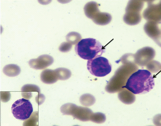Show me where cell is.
Returning a JSON list of instances; mask_svg holds the SVG:
<instances>
[{"mask_svg": "<svg viewBox=\"0 0 161 126\" xmlns=\"http://www.w3.org/2000/svg\"><path fill=\"white\" fill-rule=\"evenodd\" d=\"M144 3L142 1H130L126 8V12L140 13L143 8Z\"/></svg>", "mask_w": 161, "mask_h": 126, "instance_id": "16", "label": "cell"}, {"mask_svg": "<svg viewBox=\"0 0 161 126\" xmlns=\"http://www.w3.org/2000/svg\"><path fill=\"white\" fill-rule=\"evenodd\" d=\"M41 81L44 83L51 84L58 81V75L55 70L46 69L41 73L40 75Z\"/></svg>", "mask_w": 161, "mask_h": 126, "instance_id": "12", "label": "cell"}, {"mask_svg": "<svg viewBox=\"0 0 161 126\" xmlns=\"http://www.w3.org/2000/svg\"><path fill=\"white\" fill-rule=\"evenodd\" d=\"M54 63V59L48 55H42L37 59H31L29 61V65L35 70H43Z\"/></svg>", "mask_w": 161, "mask_h": 126, "instance_id": "11", "label": "cell"}, {"mask_svg": "<svg viewBox=\"0 0 161 126\" xmlns=\"http://www.w3.org/2000/svg\"><path fill=\"white\" fill-rule=\"evenodd\" d=\"M142 17L139 13L126 12L123 17V21L126 24L130 25H135L139 23Z\"/></svg>", "mask_w": 161, "mask_h": 126, "instance_id": "14", "label": "cell"}, {"mask_svg": "<svg viewBox=\"0 0 161 126\" xmlns=\"http://www.w3.org/2000/svg\"><path fill=\"white\" fill-rule=\"evenodd\" d=\"M154 86L153 75L148 70H138L129 78L123 88L134 94H143L150 91Z\"/></svg>", "mask_w": 161, "mask_h": 126, "instance_id": "1", "label": "cell"}, {"mask_svg": "<svg viewBox=\"0 0 161 126\" xmlns=\"http://www.w3.org/2000/svg\"><path fill=\"white\" fill-rule=\"evenodd\" d=\"M22 95L24 98L30 99L32 97V92L37 91L40 93V88L35 85L27 84L22 88Z\"/></svg>", "mask_w": 161, "mask_h": 126, "instance_id": "15", "label": "cell"}, {"mask_svg": "<svg viewBox=\"0 0 161 126\" xmlns=\"http://www.w3.org/2000/svg\"><path fill=\"white\" fill-rule=\"evenodd\" d=\"M106 119V118L105 114L101 112H97V113H93L90 120L94 123L101 124L105 122Z\"/></svg>", "mask_w": 161, "mask_h": 126, "instance_id": "22", "label": "cell"}, {"mask_svg": "<svg viewBox=\"0 0 161 126\" xmlns=\"http://www.w3.org/2000/svg\"><path fill=\"white\" fill-rule=\"evenodd\" d=\"M3 72L9 77H15L21 73V69L18 66L15 64H9L5 66L3 68Z\"/></svg>", "mask_w": 161, "mask_h": 126, "instance_id": "17", "label": "cell"}, {"mask_svg": "<svg viewBox=\"0 0 161 126\" xmlns=\"http://www.w3.org/2000/svg\"><path fill=\"white\" fill-rule=\"evenodd\" d=\"M148 71L153 73H157L161 70V64L156 61H151L146 65Z\"/></svg>", "mask_w": 161, "mask_h": 126, "instance_id": "21", "label": "cell"}, {"mask_svg": "<svg viewBox=\"0 0 161 126\" xmlns=\"http://www.w3.org/2000/svg\"><path fill=\"white\" fill-rule=\"evenodd\" d=\"M87 68L93 75L102 77L110 73L112 66L107 59L101 56L88 60Z\"/></svg>", "mask_w": 161, "mask_h": 126, "instance_id": "5", "label": "cell"}, {"mask_svg": "<svg viewBox=\"0 0 161 126\" xmlns=\"http://www.w3.org/2000/svg\"><path fill=\"white\" fill-rule=\"evenodd\" d=\"M58 75V78L60 80L65 81L69 79L71 76V73L69 70L64 68H59L55 70Z\"/></svg>", "mask_w": 161, "mask_h": 126, "instance_id": "18", "label": "cell"}, {"mask_svg": "<svg viewBox=\"0 0 161 126\" xmlns=\"http://www.w3.org/2000/svg\"><path fill=\"white\" fill-rule=\"evenodd\" d=\"M1 95L2 101L3 102H7L10 99L11 96H10V93H8V92H1Z\"/></svg>", "mask_w": 161, "mask_h": 126, "instance_id": "26", "label": "cell"}, {"mask_svg": "<svg viewBox=\"0 0 161 126\" xmlns=\"http://www.w3.org/2000/svg\"><path fill=\"white\" fill-rule=\"evenodd\" d=\"M148 7L144 10L143 16L148 21L154 22L160 24L161 21V3L148 1Z\"/></svg>", "mask_w": 161, "mask_h": 126, "instance_id": "8", "label": "cell"}, {"mask_svg": "<svg viewBox=\"0 0 161 126\" xmlns=\"http://www.w3.org/2000/svg\"><path fill=\"white\" fill-rule=\"evenodd\" d=\"M100 4L94 2L88 3L85 5L84 10L86 17L92 19L96 24L100 25H105L108 24L112 17L109 13H102L98 9Z\"/></svg>", "mask_w": 161, "mask_h": 126, "instance_id": "4", "label": "cell"}, {"mask_svg": "<svg viewBox=\"0 0 161 126\" xmlns=\"http://www.w3.org/2000/svg\"><path fill=\"white\" fill-rule=\"evenodd\" d=\"M155 52L151 47L142 48L134 55V63L140 66H145L148 63L154 59Z\"/></svg>", "mask_w": 161, "mask_h": 126, "instance_id": "9", "label": "cell"}, {"mask_svg": "<svg viewBox=\"0 0 161 126\" xmlns=\"http://www.w3.org/2000/svg\"><path fill=\"white\" fill-rule=\"evenodd\" d=\"M37 112H34L33 113V116L31 118H28V120L27 121H25V123L23 124V126H35L36 124V122L38 120L37 118Z\"/></svg>", "mask_w": 161, "mask_h": 126, "instance_id": "23", "label": "cell"}, {"mask_svg": "<svg viewBox=\"0 0 161 126\" xmlns=\"http://www.w3.org/2000/svg\"><path fill=\"white\" fill-rule=\"evenodd\" d=\"M72 47V44L70 43L69 42H64L61 44L59 47V50L63 53H67L70 51Z\"/></svg>", "mask_w": 161, "mask_h": 126, "instance_id": "25", "label": "cell"}, {"mask_svg": "<svg viewBox=\"0 0 161 126\" xmlns=\"http://www.w3.org/2000/svg\"><path fill=\"white\" fill-rule=\"evenodd\" d=\"M67 115H71L76 119L82 121H88L93 112L88 108L78 106L76 104L69 103L66 109Z\"/></svg>", "mask_w": 161, "mask_h": 126, "instance_id": "7", "label": "cell"}, {"mask_svg": "<svg viewBox=\"0 0 161 126\" xmlns=\"http://www.w3.org/2000/svg\"><path fill=\"white\" fill-rule=\"evenodd\" d=\"M134 54H126L120 58L119 62L123 63H134Z\"/></svg>", "mask_w": 161, "mask_h": 126, "instance_id": "24", "label": "cell"}, {"mask_svg": "<svg viewBox=\"0 0 161 126\" xmlns=\"http://www.w3.org/2000/svg\"><path fill=\"white\" fill-rule=\"evenodd\" d=\"M75 50L80 58L86 60L101 57L105 52L104 47L101 43L93 38L81 40L76 44Z\"/></svg>", "mask_w": 161, "mask_h": 126, "instance_id": "3", "label": "cell"}, {"mask_svg": "<svg viewBox=\"0 0 161 126\" xmlns=\"http://www.w3.org/2000/svg\"><path fill=\"white\" fill-rule=\"evenodd\" d=\"M11 110L15 118L24 121L30 117L33 113V108L29 100L21 98L14 103Z\"/></svg>", "mask_w": 161, "mask_h": 126, "instance_id": "6", "label": "cell"}, {"mask_svg": "<svg viewBox=\"0 0 161 126\" xmlns=\"http://www.w3.org/2000/svg\"><path fill=\"white\" fill-rule=\"evenodd\" d=\"M95 101L94 97L90 94H85L80 98V103L85 106H91L95 103Z\"/></svg>", "mask_w": 161, "mask_h": 126, "instance_id": "19", "label": "cell"}, {"mask_svg": "<svg viewBox=\"0 0 161 126\" xmlns=\"http://www.w3.org/2000/svg\"><path fill=\"white\" fill-rule=\"evenodd\" d=\"M66 39L71 44H77L81 40V36L78 33L71 32L66 36Z\"/></svg>", "mask_w": 161, "mask_h": 126, "instance_id": "20", "label": "cell"}, {"mask_svg": "<svg viewBox=\"0 0 161 126\" xmlns=\"http://www.w3.org/2000/svg\"><path fill=\"white\" fill-rule=\"evenodd\" d=\"M158 24L159 23L156 22L148 21L144 25V30L148 36L160 46L161 32Z\"/></svg>", "mask_w": 161, "mask_h": 126, "instance_id": "10", "label": "cell"}, {"mask_svg": "<svg viewBox=\"0 0 161 126\" xmlns=\"http://www.w3.org/2000/svg\"><path fill=\"white\" fill-rule=\"evenodd\" d=\"M138 70V67L135 63H123L105 87L106 91L110 93L119 92L126 85L129 78Z\"/></svg>", "mask_w": 161, "mask_h": 126, "instance_id": "2", "label": "cell"}, {"mask_svg": "<svg viewBox=\"0 0 161 126\" xmlns=\"http://www.w3.org/2000/svg\"><path fill=\"white\" fill-rule=\"evenodd\" d=\"M119 99L125 104H131L135 102V96L133 93L128 89L123 88L118 93Z\"/></svg>", "mask_w": 161, "mask_h": 126, "instance_id": "13", "label": "cell"}]
</instances>
